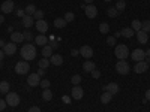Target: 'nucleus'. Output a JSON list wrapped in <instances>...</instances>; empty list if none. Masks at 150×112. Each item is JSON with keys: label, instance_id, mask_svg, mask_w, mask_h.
Returning <instances> with one entry per match:
<instances>
[{"label": "nucleus", "instance_id": "nucleus-9", "mask_svg": "<svg viewBox=\"0 0 150 112\" xmlns=\"http://www.w3.org/2000/svg\"><path fill=\"white\" fill-rule=\"evenodd\" d=\"M35 27H36V30L39 32V34H44V33H47L48 32V22L45 21V20H38V21H35Z\"/></svg>", "mask_w": 150, "mask_h": 112}, {"label": "nucleus", "instance_id": "nucleus-34", "mask_svg": "<svg viewBox=\"0 0 150 112\" xmlns=\"http://www.w3.org/2000/svg\"><path fill=\"white\" fill-rule=\"evenodd\" d=\"M119 12H123L125 10V8H126V2H125V0H119V2L116 3V6H114Z\"/></svg>", "mask_w": 150, "mask_h": 112}, {"label": "nucleus", "instance_id": "nucleus-5", "mask_svg": "<svg viewBox=\"0 0 150 112\" xmlns=\"http://www.w3.org/2000/svg\"><path fill=\"white\" fill-rule=\"evenodd\" d=\"M29 70H30V64H29V61H26V60L18 61V63L15 64V72L18 75H26Z\"/></svg>", "mask_w": 150, "mask_h": 112}, {"label": "nucleus", "instance_id": "nucleus-37", "mask_svg": "<svg viewBox=\"0 0 150 112\" xmlns=\"http://www.w3.org/2000/svg\"><path fill=\"white\" fill-rule=\"evenodd\" d=\"M71 82H72L74 85H80V82H81V76H80V75H74V76L71 78Z\"/></svg>", "mask_w": 150, "mask_h": 112}, {"label": "nucleus", "instance_id": "nucleus-48", "mask_svg": "<svg viewBox=\"0 0 150 112\" xmlns=\"http://www.w3.org/2000/svg\"><path fill=\"white\" fill-rule=\"evenodd\" d=\"M71 54L75 57V55H78L80 54V49H72V51H71Z\"/></svg>", "mask_w": 150, "mask_h": 112}, {"label": "nucleus", "instance_id": "nucleus-8", "mask_svg": "<svg viewBox=\"0 0 150 112\" xmlns=\"http://www.w3.org/2000/svg\"><path fill=\"white\" fill-rule=\"evenodd\" d=\"M15 9V3L12 2V0H6V2L2 3V6H0V10L3 12V14H12Z\"/></svg>", "mask_w": 150, "mask_h": 112}, {"label": "nucleus", "instance_id": "nucleus-52", "mask_svg": "<svg viewBox=\"0 0 150 112\" xmlns=\"http://www.w3.org/2000/svg\"><path fill=\"white\" fill-rule=\"evenodd\" d=\"M120 36H122V33H120V32H116V34H114L116 39H117V37H120Z\"/></svg>", "mask_w": 150, "mask_h": 112}, {"label": "nucleus", "instance_id": "nucleus-1", "mask_svg": "<svg viewBox=\"0 0 150 112\" xmlns=\"http://www.w3.org/2000/svg\"><path fill=\"white\" fill-rule=\"evenodd\" d=\"M20 54H21L23 60H26V61H32V60H35V58H36L38 51H36V46H35V45H32V43H29V42H27L26 45H23V46H21Z\"/></svg>", "mask_w": 150, "mask_h": 112}, {"label": "nucleus", "instance_id": "nucleus-50", "mask_svg": "<svg viewBox=\"0 0 150 112\" xmlns=\"http://www.w3.org/2000/svg\"><path fill=\"white\" fill-rule=\"evenodd\" d=\"M146 99H147V100H150V88L146 91Z\"/></svg>", "mask_w": 150, "mask_h": 112}, {"label": "nucleus", "instance_id": "nucleus-42", "mask_svg": "<svg viewBox=\"0 0 150 112\" xmlns=\"http://www.w3.org/2000/svg\"><path fill=\"white\" fill-rule=\"evenodd\" d=\"M8 106V103H6V100H3V99H0V111H5V108Z\"/></svg>", "mask_w": 150, "mask_h": 112}, {"label": "nucleus", "instance_id": "nucleus-44", "mask_svg": "<svg viewBox=\"0 0 150 112\" xmlns=\"http://www.w3.org/2000/svg\"><path fill=\"white\" fill-rule=\"evenodd\" d=\"M29 112H41V108H39V106H32V108L29 109Z\"/></svg>", "mask_w": 150, "mask_h": 112}, {"label": "nucleus", "instance_id": "nucleus-57", "mask_svg": "<svg viewBox=\"0 0 150 112\" xmlns=\"http://www.w3.org/2000/svg\"><path fill=\"white\" fill-rule=\"evenodd\" d=\"M0 12H2V10H0Z\"/></svg>", "mask_w": 150, "mask_h": 112}, {"label": "nucleus", "instance_id": "nucleus-20", "mask_svg": "<svg viewBox=\"0 0 150 112\" xmlns=\"http://www.w3.org/2000/svg\"><path fill=\"white\" fill-rule=\"evenodd\" d=\"M95 69H96V66H95L93 61H90V60H86V61H84V64H83V70H84V72L92 73Z\"/></svg>", "mask_w": 150, "mask_h": 112}, {"label": "nucleus", "instance_id": "nucleus-23", "mask_svg": "<svg viewBox=\"0 0 150 112\" xmlns=\"http://www.w3.org/2000/svg\"><path fill=\"white\" fill-rule=\"evenodd\" d=\"M120 33H122V36H123V37H128V39H131V37L135 34V32H134L131 27H126V29L120 30Z\"/></svg>", "mask_w": 150, "mask_h": 112}, {"label": "nucleus", "instance_id": "nucleus-13", "mask_svg": "<svg viewBox=\"0 0 150 112\" xmlns=\"http://www.w3.org/2000/svg\"><path fill=\"white\" fill-rule=\"evenodd\" d=\"M3 52H5V55H14V54L17 52V45H15L14 42L6 43V45L3 46Z\"/></svg>", "mask_w": 150, "mask_h": 112}, {"label": "nucleus", "instance_id": "nucleus-49", "mask_svg": "<svg viewBox=\"0 0 150 112\" xmlns=\"http://www.w3.org/2000/svg\"><path fill=\"white\" fill-rule=\"evenodd\" d=\"M3 58H5V52L0 49V63H3Z\"/></svg>", "mask_w": 150, "mask_h": 112}, {"label": "nucleus", "instance_id": "nucleus-47", "mask_svg": "<svg viewBox=\"0 0 150 112\" xmlns=\"http://www.w3.org/2000/svg\"><path fill=\"white\" fill-rule=\"evenodd\" d=\"M38 75H39V76H44V75H45V69H41V67H39V70H38Z\"/></svg>", "mask_w": 150, "mask_h": 112}, {"label": "nucleus", "instance_id": "nucleus-14", "mask_svg": "<svg viewBox=\"0 0 150 112\" xmlns=\"http://www.w3.org/2000/svg\"><path fill=\"white\" fill-rule=\"evenodd\" d=\"M147 69H149V63H147L146 60L138 61V63L135 64V67H134L135 73H144V72H147Z\"/></svg>", "mask_w": 150, "mask_h": 112}, {"label": "nucleus", "instance_id": "nucleus-41", "mask_svg": "<svg viewBox=\"0 0 150 112\" xmlns=\"http://www.w3.org/2000/svg\"><path fill=\"white\" fill-rule=\"evenodd\" d=\"M92 76H93L95 79H98V78H101V70H98V69H95V70L92 72Z\"/></svg>", "mask_w": 150, "mask_h": 112}, {"label": "nucleus", "instance_id": "nucleus-40", "mask_svg": "<svg viewBox=\"0 0 150 112\" xmlns=\"http://www.w3.org/2000/svg\"><path fill=\"white\" fill-rule=\"evenodd\" d=\"M42 88L45 90V88H50V81L48 79H41V84H39Z\"/></svg>", "mask_w": 150, "mask_h": 112}, {"label": "nucleus", "instance_id": "nucleus-11", "mask_svg": "<svg viewBox=\"0 0 150 112\" xmlns=\"http://www.w3.org/2000/svg\"><path fill=\"white\" fill-rule=\"evenodd\" d=\"M84 12H86V17L87 18H90V20H93V18H96V15H98V8L92 3V5H87L86 8H84Z\"/></svg>", "mask_w": 150, "mask_h": 112}, {"label": "nucleus", "instance_id": "nucleus-31", "mask_svg": "<svg viewBox=\"0 0 150 112\" xmlns=\"http://www.w3.org/2000/svg\"><path fill=\"white\" fill-rule=\"evenodd\" d=\"M119 14H120V12H119L116 8H108V9H107V15H108V17H111V18L119 17Z\"/></svg>", "mask_w": 150, "mask_h": 112}, {"label": "nucleus", "instance_id": "nucleus-22", "mask_svg": "<svg viewBox=\"0 0 150 112\" xmlns=\"http://www.w3.org/2000/svg\"><path fill=\"white\" fill-rule=\"evenodd\" d=\"M53 51H54V49L51 48V45H45V46H42V55L45 57V58H50V57H51L53 55Z\"/></svg>", "mask_w": 150, "mask_h": 112}, {"label": "nucleus", "instance_id": "nucleus-43", "mask_svg": "<svg viewBox=\"0 0 150 112\" xmlns=\"http://www.w3.org/2000/svg\"><path fill=\"white\" fill-rule=\"evenodd\" d=\"M62 100H63L65 103H71V100H72V97H71V96H63V97H62Z\"/></svg>", "mask_w": 150, "mask_h": 112}, {"label": "nucleus", "instance_id": "nucleus-4", "mask_svg": "<svg viewBox=\"0 0 150 112\" xmlns=\"http://www.w3.org/2000/svg\"><path fill=\"white\" fill-rule=\"evenodd\" d=\"M20 102H21V99H20V96L17 94V93H8L6 94V103H8V106H12V108H15V106H18L20 105Z\"/></svg>", "mask_w": 150, "mask_h": 112}, {"label": "nucleus", "instance_id": "nucleus-35", "mask_svg": "<svg viewBox=\"0 0 150 112\" xmlns=\"http://www.w3.org/2000/svg\"><path fill=\"white\" fill-rule=\"evenodd\" d=\"M44 10H41V9H36V12L33 14V18H35V21H38V20H44Z\"/></svg>", "mask_w": 150, "mask_h": 112}, {"label": "nucleus", "instance_id": "nucleus-32", "mask_svg": "<svg viewBox=\"0 0 150 112\" xmlns=\"http://www.w3.org/2000/svg\"><path fill=\"white\" fill-rule=\"evenodd\" d=\"M110 32V26L107 22H101L99 24V33H102V34H107Z\"/></svg>", "mask_w": 150, "mask_h": 112}, {"label": "nucleus", "instance_id": "nucleus-39", "mask_svg": "<svg viewBox=\"0 0 150 112\" xmlns=\"http://www.w3.org/2000/svg\"><path fill=\"white\" fill-rule=\"evenodd\" d=\"M23 34H24V41H27V42L33 41V34H32V33H30L29 30H27V32H24Z\"/></svg>", "mask_w": 150, "mask_h": 112}, {"label": "nucleus", "instance_id": "nucleus-7", "mask_svg": "<svg viewBox=\"0 0 150 112\" xmlns=\"http://www.w3.org/2000/svg\"><path fill=\"white\" fill-rule=\"evenodd\" d=\"M83 96H84V90L80 85H74V88L71 90V97L74 99V100H81Z\"/></svg>", "mask_w": 150, "mask_h": 112}, {"label": "nucleus", "instance_id": "nucleus-28", "mask_svg": "<svg viewBox=\"0 0 150 112\" xmlns=\"http://www.w3.org/2000/svg\"><path fill=\"white\" fill-rule=\"evenodd\" d=\"M24 12H26V15H32L33 17V14L36 12V6L33 3H30V5H27L26 8H24Z\"/></svg>", "mask_w": 150, "mask_h": 112}, {"label": "nucleus", "instance_id": "nucleus-18", "mask_svg": "<svg viewBox=\"0 0 150 112\" xmlns=\"http://www.w3.org/2000/svg\"><path fill=\"white\" fill-rule=\"evenodd\" d=\"M50 63H51L53 66H62L63 64V57H62L60 54H53L51 57H50Z\"/></svg>", "mask_w": 150, "mask_h": 112}, {"label": "nucleus", "instance_id": "nucleus-17", "mask_svg": "<svg viewBox=\"0 0 150 112\" xmlns=\"http://www.w3.org/2000/svg\"><path fill=\"white\" fill-rule=\"evenodd\" d=\"M11 42H14V43H21V42H24V34H23L21 32L11 33Z\"/></svg>", "mask_w": 150, "mask_h": 112}, {"label": "nucleus", "instance_id": "nucleus-15", "mask_svg": "<svg viewBox=\"0 0 150 112\" xmlns=\"http://www.w3.org/2000/svg\"><path fill=\"white\" fill-rule=\"evenodd\" d=\"M119 90H120V87H119V84H116V82H110L108 85L104 87V91H108V93H111L112 96L117 94Z\"/></svg>", "mask_w": 150, "mask_h": 112}, {"label": "nucleus", "instance_id": "nucleus-33", "mask_svg": "<svg viewBox=\"0 0 150 112\" xmlns=\"http://www.w3.org/2000/svg\"><path fill=\"white\" fill-rule=\"evenodd\" d=\"M141 30L146 32V33H150V20L141 21Z\"/></svg>", "mask_w": 150, "mask_h": 112}, {"label": "nucleus", "instance_id": "nucleus-21", "mask_svg": "<svg viewBox=\"0 0 150 112\" xmlns=\"http://www.w3.org/2000/svg\"><path fill=\"white\" fill-rule=\"evenodd\" d=\"M35 42H36V45L45 46V45L48 43V37H47L45 34H38V36L35 37Z\"/></svg>", "mask_w": 150, "mask_h": 112}, {"label": "nucleus", "instance_id": "nucleus-19", "mask_svg": "<svg viewBox=\"0 0 150 112\" xmlns=\"http://www.w3.org/2000/svg\"><path fill=\"white\" fill-rule=\"evenodd\" d=\"M137 41H138L141 45L147 43V42H149V33H146V32H143V30L137 32Z\"/></svg>", "mask_w": 150, "mask_h": 112}, {"label": "nucleus", "instance_id": "nucleus-45", "mask_svg": "<svg viewBox=\"0 0 150 112\" xmlns=\"http://www.w3.org/2000/svg\"><path fill=\"white\" fill-rule=\"evenodd\" d=\"M17 15H18V17H20V18H23V17H24V15H26V12H24V9H20V10H18V12H17Z\"/></svg>", "mask_w": 150, "mask_h": 112}, {"label": "nucleus", "instance_id": "nucleus-2", "mask_svg": "<svg viewBox=\"0 0 150 112\" xmlns=\"http://www.w3.org/2000/svg\"><path fill=\"white\" fill-rule=\"evenodd\" d=\"M114 54H116V57L119 58V60H126L128 57H129V48H128V45H123V43H120V45H116V49H114Z\"/></svg>", "mask_w": 150, "mask_h": 112}, {"label": "nucleus", "instance_id": "nucleus-16", "mask_svg": "<svg viewBox=\"0 0 150 112\" xmlns=\"http://www.w3.org/2000/svg\"><path fill=\"white\" fill-rule=\"evenodd\" d=\"M21 24H23L26 29H30L33 24H35V18H33L32 15H24V17L21 18Z\"/></svg>", "mask_w": 150, "mask_h": 112}, {"label": "nucleus", "instance_id": "nucleus-26", "mask_svg": "<svg viewBox=\"0 0 150 112\" xmlns=\"http://www.w3.org/2000/svg\"><path fill=\"white\" fill-rule=\"evenodd\" d=\"M9 88H11V85H9L8 81H2V82H0V93L8 94L9 93Z\"/></svg>", "mask_w": 150, "mask_h": 112}, {"label": "nucleus", "instance_id": "nucleus-27", "mask_svg": "<svg viewBox=\"0 0 150 112\" xmlns=\"http://www.w3.org/2000/svg\"><path fill=\"white\" fill-rule=\"evenodd\" d=\"M42 99H44L45 102H50V100H51V99H53V93H51V90H50V88H45V90L42 91Z\"/></svg>", "mask_w": 150, "mask_h": 112}, {"label": "nucleus", "instance_id": "nucleus-38", "mask_svg": "<svg viewBox=\"0 0 150 112\" xmlns=\"http://www.w3.org/2000/svg\"><path fill=\"white\" fill-rule=\"evenodd\" d=\"M107 43L110 45V46H116L117 43H116V37L114 36H108L107 37Z\"/></svg>", "mask_w": 150, "mask_h": 112}, {"label": "nucleus", "instance_id": "nucleus-24", "mask_svg": "<svg viewBox=\"0 0 150 112\" xmlns=\"http://www.w3.org/2000/svg\"><path fill=\"white\" fill-rule=\"evenodd\" d=\"M111 99H112V94H111V93H108V91H105V93H102V94H101V102H102L104 105L110 103V102H111Z\"/></svg>", "mask_w": 150, "mask_h": 112}, {"label": "nucleus", "instance_id": "nucleus-54", "mask_svg": "<svg viewBox=\"0 0 150 112\" xmlns=\"http://www.w3.org/2000/svg\"><path fill=\"white\" fill-rule=\"evenodd\" d=\"M5 45H6V42H5V41H0V46H2V48H3Z\"/></svg>", "mask_w": 150, "mask_h": 112}, {"label": "nucleus", "instance_id": "nucleus-10", "mask_svg": "<svg viewBox=\"0 0 150 112\" xmlns=\"http://www.w3.org/2000/svg\"><path fill=\"white\" fill-rule=\"evenodd\" d=\"M80 54L81 57H84L86 60H90V57H93V48L90 45H83L80 48Z\"/></svg>", "mask_w": 150, "mask_h": 112}, {"label": "nucleus", "instance_id": "nucleus-55", "mask_svg": "<svg viewBox=\"0 0 150 112\" xmlns=\"http://www.w3.org/2000/svg\"><path fill=\"white\" fill-rule=\"evenodd\" d=\"M146 57H150V48H149L147 51H146Z\"/></svg>", "mask_w": 150, "mask_h": 112}, {"label": "nucleus", "instance_id": "nucleus-30", "mask_svg": "<svg viewBox=\"0 0 150 112\" xmlns=\"http://www.w3.org/2000/svg\"><path fill=\"white\" fill-rule=\"evenodd\" d=\"M131 29H132L135 33L140 32V30H141V21H140V20H134L132 24H131Z\"/></svg>", "mask_w": 150, "mask_h": 112}, {"label": "nucleus", "instance_id": "nucleus-29", "mask_svg": "<svg viewBox=\"0 0 150 112\" xmlns=\"http://www.w3.org/2000/svg\"><path fill=\"white\" fill-rule=\"evenodd\" d=\"M50 64H51V63H50V58H41L39 60V63H38V67H41V69H47Z\"/></svg>", "mask_w": 150, "mask_h": 112}, {"label": "nucleus", "instance_id": "nucleus-12", "mask_svg": "<svg viewBox=\"0 0 150 112\" xmlns=\"http://www.w3.org/2000/svg\"><path fill=\"white\" fill-rule=\"evenodd\" d=\"M27 84L30 85V87H38L41 84V76L38 75V72L36 73H30L29 75V78H27Z\"/></svg>", "mask_w": 150, "mask_h": 112}, {"label": "nucleus", "instance_id": "nucleus-56", "mask_svg": "<svg viewBox=\"0 0 150 112\" xmlns=\"http://www.w3.org/2000/svg\"><path fill=\"white\" fill-rule=\"evenodd\" d=\"M104 2H111V0H104Z\"/></svg>", "mask_w": 150, "mask_h": 112}, {"label": "nucleus", "instance_id": "nucleus-46", "mask_svg": "<svg viewBox=\"0 0 150 112\" xmlns=\"http://www.w3.org/2000/svg\"><path fill=\"white\" fill-rule=\"evenodd\" d=\"M51 48H53V49L59 48V41H53V42H51Z\"/></svg>", "mask_w": 150, "mask_h": 112}, {"label": "nucleus", "instance_id": "nucleus-3", "mask_svg": "<svg viewBox=\"0 0 150 112\" xmlns=\"http://www.w3.org/2000/svg\"><path fill=\"white\" fill-rule=\"evenodd\" d=\"M116 70L120 75H128L131 72V66L128 64L126 60H119L117 63H116Z\"/></svg>", "mask_w": 150, "mask_h": 112}, {"label": "nucleus", "instance_id": "nucleus-36", "mask_svg": "<svg viewBox=\"0 0 150 112\" xmlns=\"http://www.w3.org/2000/svg\"><path fill=\"white\" fill-rule=\"evenodd\" d=\"M63 18H65V21H66V22H72V21L75 20V15L72 14V12H66Z\"/></svg>", "mask_w": 150, "mask_h": 112}, {"label": "nucleus", "instance_id": "nucleus-53", "mask_svg": "<svg viewBox=\"0 0 150 112\" xmlns=\"http://www.w3.org/2000/svg\"><path fill=\"white\" fill-rule=\"evenodd\" d=\"M5 22V18H3V15H0V24H3Z\"/></svg>", "mask_w": 150, "mask_h": 112}, {"label": "nucleus", "instance_id": "nucleus-6", "mask_svg": "<svg viewBox=\"0 0 150 112\" xmlns=\"http://www.w3.org/2000/svg\"><path fill=\"white\" fill-rule=\"evenodd\" d=\"M129 55H131V58L135 61V63H138V61H143L146 58V51H143V49H140V48H137V49H134Z\"/></svg>", "mask_w": 150, "mask_h": 112}, {"label": "nucleus", "instance_id": "nucleus-25", "mask_svg": "<svg viewBox=\"0 0 150 112\" xmlns=\"http://www.w3.org/2000/svg\"><path fill=\"white\" fill-rule=\"evenodd\" d=\"M66 21H65V18H56L54 20V27H57V29H63V27H66Z\"/></svg>", "mask_w": 150, "mask_h": 112}, {"label": "nucleus", "instance_id": "nucleus-51", "mask_svg": "<svg viewBox=\"0 0 150 112\" xmlns=\"http://www.w3.org/2000/svg\"><path fill=\"white\" fill-rule=\"evenodd\" d=\"M84 3H86V5H92L93 0H84Z\"/></svg>", "mask_w": 150, "mask_h": 112}]
</instances>
